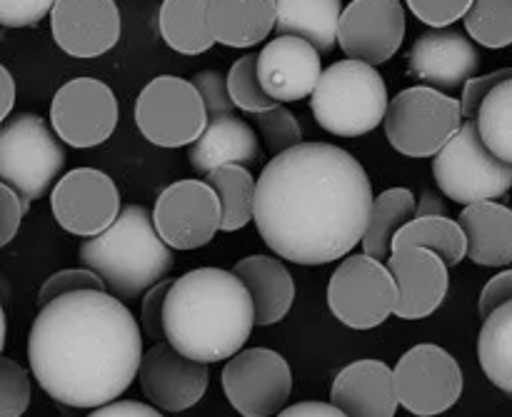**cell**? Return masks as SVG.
Wrapping results in <instances>:
<instances>
[{
	"mask_svg": "<svg viewBox=\"0 0 512 417\" xmlns=\"http://www.w3.org/2000/svg\"><path fill=\"white\" fill-rule=\"evenodd\" d=\"M370 203L373 185L358 158L338 145L298 143L255 180L253 220L278 258L325 265L353 253Z\"/></svg>",
	"mask_w": 512,
	"mask_h": 417,
	"instance_id": "6da1fadb",
	"label": "cell"
},
{
	"mask_svg": "<svg viewBox=\"0 0 512 417\" xmlns=\"http://www.w3.org/2000/svg\"><path fill=\"white\" fill-rule=\"evenodd\" d=\"M143 335L108 290H75L43 305L30 325L28 363L60 405L93 410L118 400L138 375Z\"/></svg>",
	"mask_w": 512,
	"mask_h": 417,
	"instance_id": "7a4b0ae2",
	"label": "cell"
},
{
	"mask_svg": "<svg viewBox=\"0 0 512 417\" xmlns=\"http://www.w3.org/2000/svg\"><path fill=\"white\" fill-rule=\"evenodd\" d=\"M253 325V300L230 270H190L165 295V343L198 363H220L243 350Z\"/></svg>",
	"mask_w": 512,
	"mask_h": 417,
	"instance_id": "3957f363",
	"label": "cell"
},
{
	"mask_svg": "<svg viewBox=\"0 0 512 417\" xmlns=\"http://www.w3.org/2000/svg\"><path fill=\"white\" fill-rule=\"evenodd\" d=\"M83 268L103 280L118 300H135L168 278L175 255L155 233L153 215L143 205L120 208L118 218L78 248Z\"/></svg>",
	"mask_w": 512,
	"mask_h": 417,
	"instance_id": "277c9868",
	"label": "cell"
},
{
	"mask_svg": "<svg viewBox=\"0 0 512 417\" xmlns=\"http://www.w3.org/2000/svg\"><path fill=\"white\" fill-rule=\"evenodd\" d=\"M310 98L318 125L340 138L368 135L383 123L388 108V88L375 65L360 60H340L323 70Z\"/></svg>",
	"mask_w": 512,
	"mask_h": 417,
	"instance_id": "5b68a950",
	"label": "cell"
},
{
	"mask_svg": "<svg viewBox=\"0 0 512 417\" xmlns=\"http://www.w3.org/2000/svg\"><path fill=\"white\" fill-rule=\"evenodd\" d=\"M65 165V153L40 115L18 113L0 123V183L13 188L28 213Z\"/></svg>",
	"mask_w": 512,
	"mask_h": 417,
	"instance_id": "8992f818",
	"label": "cell"
},
{
	"mask_svg": "<svg viewBox=\"0 0 512 417\" xmlns=\"http://www.w3.org/2000/svg\"><path fill=\"white\" fill-rule=\"evenodd\" d=\"M433 175L443 195L470 205L498 200L512 185V163L495 158L480 140L475 120H463L458 133L433 155Z\"/></svg>",
	"mask_w": 512,
	"mask_h": 417,
	"instance_id": "52a82bcc",
	"label": "cell"
},
{
	"mask_svg": "<svg viewBox=\"0 0 512 417\" xmlns=\"http://www.w3.org/2000/svg\"><path fill=\"white\" fill-rule=\"evenodd\" d=\"M460 123L458 100L430 85L400 90L383 115L388 143L408 158H433L458 133Z\"/></svg>",
	"mask_w": 512,
	"mask_h": 417,
	"instance_id": "ba28073f",
	"label": "cell"
},
{
	"mask_svg": "<svg viewBox=\"0 0 512 417\" xmlns=\"http://www.w3.org/2000/svg\"><path fill=\"white\" fill-rule=\"evenodd\" d=\"M208 115L193 83L178 75H158L135 100V125L158 148H183L203 133Z\"/></svg>",
	"mask_w": 512,
	"mask_h": 417,
	"instance_id": "9c48e42d",
	"label": "cell"
},
{
	"mask_svg": "<svg viewBox=\"0 0 512 417\" xmlns=\"http://www.w3.org/2000/svg\"><path fill=\"white\" fill-rule=\"evenodd\" d=\"M398 288L383 260L350 255L328 283V308L353 330H373L393 315Z\"/></svg>",
	"mask_w": 512,
	"mask_h": 417,
	"instance_id": "30bf717a",
	"label": "cell"
},
{
	"mask_svg": "<svg viewBox=\"0 0 512 417\" xmlns=\"http://www.w3.org/2000/svg\"><path fill=\"white\" fill-rule=\"evenodd\" d=\"M393 385L398 408L415 417H435L448 413L463 395V370L448 350L423 343L398 360Z\"/></svg>",
	"mask_w": 512,
	"mask_h": 417,
	"instance_id": "8fae6325",
	"label": "cell"
},
{
	"mask_svg": "<svg viewBox=\"0 0 512 417\" xmlns=\"http://www.w3.org/2000/svg\"><path fill=\"white\" fill-rule=\"evenodd\" d=\"M223 390L235 413L270 417L280 413L293 395V370L270 348L238 350L223 368Z\"/></svg>",
	"mask_w": 512,
	"mask_h": 417,
	"instance_id": "7c38bea8",
	"label": "cell"
},
{
	"mask_svg": "<svg viewBox=\"0 0 512 417\" xmlns=\"http://www.w3.org/2000/svg\"><path fill=\"white\" fill-rule=\"evenodd\" d=\"M118 98L98 78H73L60 85L50 103L55 135L70 148L103 145L118 128Z\"/></svg>",
	"mask_w": 512,
	"mask_h": 417,
	"instance_id": "4fadbf2b",
	"label": "cell"
},
{
	"mask_svg": "<svg viewBox=\"0 0 512 417\" xmlns=\"http://www.w3.org/2000/svg\"><path fill=\"white\" fill-rule=\"evenodd\" d=\"M155 233L170 250H195L220 233V203L205 180H178L158 195Z\"/></svg>",
	"mask_w": 512,
	"mask_h": 417,
	"instance_id": "5bb4252c",
	"label": "cell"
},
{
	"mask_svg": "<svg viewBox=\"0 0 512 417\" xmlns=\"http://www.w3.org/2000/svg\"><path fill=\"white\" fill-rule=\"evenodd\" d=\"M50 210L63 230L78 238L103 233L120 213V193L108 173L95 168H75L55 183Z\"/></svg>",
	"mask_w": 512,
	"mask_h": 417,
	"instance_id": "9a60e30c",
	"label": "cell"
},
{
	"mask_svg": "<svg viewBox=\"0 0 512 417\" xmlns=\"http://www.w3.org/2000/svg\"><path fill=\"white\" fill-rule=\"evenodd\" d=\"M405 38V8L400 0H353L340 10L335 43L348 58L368 65L388 63Z\"/></svg>",
	"mask_w": 512,
	"mask_h": 417,
	"instance_id": "2e32d148",
	"label": "cell"
},
{
	"mask_svg": "<svg viewBox=\"0 0 512 417\" xmlns=\"http://www.w3.org/2000/svg\"><path fill=\"white\" fill-rule=\"evenodd\" d=\"M140 388L153 408L165 413H185L203 400L208 390V365L180 355L165 340L155 343L148 353L140 355L138 375Z\"/></svg>",
	"mask_w": 512,
	"mask_h": 417,
	"instance_id": "e0dca14e",
	"label": "cell"
},
{
	"mask_svg": "<svg viewBox=\"0 0 512 417\" xmlns=\"http://www.w3.org/2000/svg\"><path fill=\"white\" fill-rule=\"evenodd\" d=\"M50 33L63 53L98 58L120 40V10L115 0H55Z\"/></svg>",
	"mask_w": 512,
	"mask_h": 417,
	"instance_id": "ac0fdd59",
	"label": "cell"
},
{
	"mask_svg": "<svg viewBox=\"0 0 512 417\" xmlns=\"http://www.w3.org/2000/svg\"><path fill=\"white\" fill-rule=\"evenodd\" d=\"M385 268L398 288L393 315L400 320H423L443 305L450 288V268L433 250L395 248L385 260Z\"/></svg>",
	"mask_w": 512,
	"mask_h": 417,
	"instance_id": "d6986e66",
	"label": "cell"
},
{
	"mask_svg": "<svg viewBox=\"0 0 512 417\" xmlns=\"http://www.w3.org/2000/svg\"><path fill=\"white\" fill-rule=\"evenodd\" d=\"M255 73L260 85L275 103H295L313 93L323 63L320 53L303 38L278 35L255 58Z\"/></svg>",
	"mask_w": 512,
	"mask_h": 417,
	"instance_id": "ffe728a7",
	"label": "cell"
},
{
	"mask_svg": "<svg viewBox=\"0 0 512 417\" xmlns=\"http://www.w3.org/2000/svg\"><path fill=\"white\" fill-rule=\"evenodd\" d=\"M410 70L435 90H458L478 75L480 55L473 40L453 28H433L415 40L408 55Z\"/></svg>",
	"mask_w": 512,
	"mask_h": 417,
	"instance_id": "44dd1931",
	"label": "cell"
},
{
	"mask_svg": "<svg viewBox=\"0 0 512 417\" xmlns=\"http://www.w3.org/2000/svg\"><path fill=\"white\" fill-rule=\"evenodd\" d=\"M330 405L345 417H395L393 370L383 360H355L345 365L330 388Z\"/></svg>",
	"mask_w": 512,
	"mask_h": 417,
	"instance_id": "7402d4cb",
	"label": "cell"
},
{
	"mask_svg": "<svg viewBox=\"0 0 512 417\" xmlns=\"http://www.w3.org/2000/svg\"><path fill=\"white\" fill-rule=\"evenodd\" d=\"M465 235V258L485 268H508L512 263V213L495 200L465 205L458 218Z\"/></svg>",
	"mask_w": 512,
	"mask_h": 417,
	"instance_id": "603a6c76",
	"label": "cell"
},
{
	"mask_svg": "<svg viewBox=\"0 0 512 417\" xmlns=\"http://www.w3.org/2000/svg\"><path fill=\"white\" fill-rule=\"evenodd\" d=\"M253 300L255 325H275L295 303V280L283 260L273 255H248L230 270Z\"/></svg>",
	"mask_w": 512,
	"mask_h": 417,
	"instance_id": "cb8c5ba5",
	"label": "cell"
},
{
	"mask_svg": "<svg viewBox=\"0 0 512 417\" xmlns=\"http://www.w3.org/2000/svg\"><path fill=\"white\" fill-rule=\"evenodd\" d=\"M260 145L253 128L235 115H220L205 123L203 133L190 143L188 160L200 175L223 165L250 168L258 163Z\"/></svg>",
	"mask_w": 512,
	"mask_h": 417,
	"instance_id": "d4e9b609",
	"label": "cell"
},
{
	"mask_svg": "<svg viewBox=\"0 0 512 417\" xmlns=\"http://www.w3.org/2000/svg\"><path fill=\"white\" fill-rule=\"evenodd\" d=\"M208 30L215 43L253 48L275 28V0H208Z\"/></svg>",
	"mask_w": 512,
	"mask_h": 417,
	"instance_id": "484cf974",
	"label": "cell"
},
{
	"mask_svg": "<svg viewBox=\"0 0 512 417\" xmlns=\"http://www.w3.org/2000/svg\"><path fill=\"white\" fill-rule=\"evenodd\" d=\"M340 10V0H275V30L278 35L308 40L320 55L330 53Z\"/></svg>",
	"mask_w": 512,
	"mask_h": 417,
	"instance_id": "4316f807",
	"label": "cell"
},
{
	"mask_svg": "<svg viewBox=\"0 0 512 417\" xmlns=\"http://www.w3.org/2000/svg\"><path fill=\"white\" fill-rule=\"evenodd\" d=\"M205 13L208 0H163L158 25L165 45L180 55H203L213 48Z\"/></svg>",
	"mask_w": 512,
	"mask_h": 417,
	"instance_id": "83f0119b",
	"label": "cell"
},
{
	"mask_svg": "<svg viewBox=\"0 0 512 417\" xmlns=\"http://www.w3.org/2000/svg\"><path fill=\"white\" fill-rule=\"evenodd\" d=\"M415 195L408 188H390L373 198L368 213V223H365L363 238V253L375 260H388L390 243H393L395 233L403 228L408 220L415 218Z\"/></svg>",
	"mask_w": 512,
	"mask_h": 417,
	"instance_id": "f1b7e54d",
	"label": "cell"
},
{
	"mask_svg": "<svg viewBox=\"0 0 512 417\" xmlns=\"http://www.w3.org/2000/svg\"><path fill=\"white\" fill-rule=\"evenodd\" d=\"M395 248H425L440 255L448 268H455L465 260V235L458 220L445 215H423L413 218L395 233L390 250Z\"/></svg>",
	"mask_w": 512,
	"mask_h": 417,
	"instance_id": "f546056e",
	"label": "cell"
},
{
	"mask_svg": "<svg viewBox=\"0 0 512 417\" xmlns=\"http://www.w3.org/2000/svg\"><path fill=\"white\" fill-rule=\"evenodd\" d=\"M205 183L215 190L220 203V230L235 233L243 230L253 220L255 178L248 168L240 165H223L205 175Z\"/></svg>",
	"mask_w": 512,
	"mask_h": 417,
	"instance_id": "4dcf8cb0",
	"label": "cell"
},
{
	"mask_svg": "<svg viewBox=\"0 0 512 417\" xmlns=\"http://www.w3.org/2000/svg\"><path fill=\"white\" fill-rule=\"evenodd\" d=\"M480 368L490 383L512 393V303L500 305L485 318L478 340Z\"/></svg>",
	"mask_w": 512,
	"mask_h": 417,
	"instance_id": "1f68e13d",
	"label": "cell"
},
{
	"mask_svg": "<svg viewBox=\"0 0 512 417\" xmlns=\"http://www.w3.org/2000/svg\"><path fill=\"white\" fill-rule=\"evenodd\" d=\"M480 140L495 158L512 163V78L495 85L475 113Z\"/></svg>",
	"mask_w": 512,
	"mask_h": 417,
	"instance_id": "d6a6232c",
	"label": "cell"
},
{
	"mask_svg": "<svg viewBox=\"0 0 512 417\" xmlns=\"http://www.w3.org/2000/svg\"><path fill=\"white\" fill-rule=\"evenodd\" d=\"M465 30L485 48H508L512 43V0H473L463 15Z\"/></svg>",
	"mask_w": 512,
	"mask_h": 417,
	"instance_id": "836d02e7",
	"label": "cell"
},
{
	"mask_svg": "<svg viewBox=\"0 0 512 417\" xmlns=\"http://www.w3.org/2000/svg\"><path fill=\"white\" fill-rule=\"evenodd\" d=\"M255 58L258 55H243L240 60H235L230 73L225 75V85H228V95L233 105L250 115L263 113V110L278 105L260 85L258 73H255Z\"/></svg>",
	"mask_w": 512,
	"mask_h": 417,
	"instance_id": "e575fe53",
	"label": "cell"
},
{
	"mask_svg": "<svg viewBox=\"0 0 512 417\" xmlns=\"http://www.w3.org/2000/svg\"><path fill=\"white\" fill-rule=\"evenodd\" d=\"M253 123L273 155L303 143V128H300L298 118L283 103L273 105V108L263 110V113H253Z\"/></svg>",
	"mask_w": 512,
	"mask_h": 417,
	"instance_id": "d590c367",
	"label": "cell"
},
{
	"mask_svg": "<svg viewBox=\"0 0 512 417\" xmlns=\"http://www.w3.org/2000/svg\"><path fill=\"white\" fill-rule=\"evenodd\" d=\"M30 378L13 358L0 355V417H23L30 405Z\"/></svg>",
	"mask_w": 512,
	"mask_h": 417,
	"instance_id": "8d00e7d4",
	"label": "cell"
},
{
	"mask_svg": "<svg viewBox=\"0 0 512 417\" xmlns=\"http://www.w3.org/2000/svg\"><path fill=\"white\" fill-rule=\"evenodd\" d=\"M75 290H105L103 280L88 268H70V270H60V273L50 275L48 280L43 283L38 293V305H48L50 300L60 298V295L75 293Z\"/></svg>",
	"mask_w": 512,
	"mask_h": 417,
	"instance_id": "74e56055",
	"label": "cell"
},
{
	"mask_svg": "<svg viewBox=\"0 0 512 417\" xmlns=\"http://www.w3.org/2000/svg\"><path fill=\"white\" fill-rule=\"evenodd\" d=\"M193 88L198 90L200 100L208 120L220 118V115H233V100L228 95V85H225V75L218 70H200L193 75Z\"/></svg>",
	"mask_w": 512,
	"mask_h": 417,
	"instance_id": "f35d334b",
	"label": "cell"
},
{
	"mask_svg": "<svg viewBox=\"0 0 512 417\" xmlns=\"http://www.w3.org/2000/svg\"><path fill=\"white\" fill-rule=\"evenodd\" d=\"M420 23L430 28H450L453 23L463 20L473 0H405Z\"/></svg>",
	"mask_w": 512,
	"mask_h": 417,
	"instance_id": "ab89813d",
	"label": "cell"
},
{
	"mask_svg": "<svg viewBox=\"0 0 512 417\" xmlns=\"http://www.w3.org/2000/svg\"><path fill=\"white\" fill-rule=\"evenodd\" d=\"M55 0H0V25L30 28L50 13Z\"/></svg>",
	"mask_w": 512,
	"mask_h": 417,
	"instance_id": "60d3db41",
	"label": "cell"
},
{
	"mask_svg": "<svg viewBox=\"0 0 512 417\" xmlns=\"http://www.w3.org/2000/svg\"><path fill=\"white\" fill-rule=\"evenodd\" d=\"M512 78V70L510 68H500L490 75H473L463 83V98L458 100L460 103V115L463 120H475V113H478L480 103L485 100V95L495 88L498 83L503 80Z\"/></svg>",
	"mask_w": 512,
	"mask_h": 417,
	"instance_id": "b9f144b4",
	"label": "cell"
},
{
	"mask_svg": "<svg viewBox=\"0 0 512 417\" xmlns=\"http://www.w3.org/2000/svg\"><path fill=\"white\" fill-rule=\"evenodd\" d=\"M173 285V280H160L153 288H148L143 293V305H140V325H143L145 335L155 343L165 340L163 335V303L165 295H168V288Z\"/></svg>",
	"mask_w": 512,
	"mask_h": 417,
	"instance_id": "7bdbcfd3",
	"label": "cell"
},
{
	"mask_svg": "<svg viewBox=\"0 0 512 417\" xmlns=\"http://www.w3.org/2000/svg\"><path fill=\"white\" fill-rule=\"evenodd\" d=\"M23 215L25 208L18 193L13 188H8V185L0 183V248H5L18 235Z\"/></svg>",
	"mask_w": 512,
	"mask_h": 417,
	"instance_id": "ee69618b",
	"label": "cell"
},
{
	"mask_svg": "<svg viewBox=\"0 0 512 417\" xmlns=\"http://www.w3.org/2000/svg\"><path fill=\"white\" fill-rule=\"evenodd\" d=\"M505 303H512V273L508 268L485 283L483 293H480V300H478L480 318L485 320L490 313H495V310Z\"/></svg>",
	"mask_w": 512,
	"mask_h": 417,
	"instance_id": "f6af8a7d",
	"label": "cell"
},
{
	"mask_svg": "<svg viewBox=\"0 0 512 417\" xmlns=\"http://www.w3.org/2000/svg\"><path fill=\"white\" fill-rule=\"evenodd\" d=\"M88 417H163L153 405L133 403V400H113L100 408H93Z\"/></svg>",
	"mask_w": 512,
	"mask_h": 417,
	"instance_id": "bcb514c9",
	"label": "cell"
},
{
	"mask_svg": "<svg viewBox=\"0 0 512 417\" xmlns=\"http://www.w3.org/2000/svg\"><path fill=\"white\" fill-rule=\"evenodd\" d=\"M275 417H345L338 408H333L330 403H298L283 408Z\"/></svg>",
	"mask_w": 512,
	"mask_h": 417,
	"instance_id": "7dc6e473",
	"label": "cell"
},
{
	"mask_svg": "<svg viewBox=\"0 0 512 417\" xmlns=\"http://www.w3.org/2000/svg\"><path fill=\"white\" fill-rule=\"evenodd\" d=\"M15 105V80L5 65H0V123L8 120L10 110Z\"/></svg>",
	"mask_w": 512,
	"mask_h": 417,
	"instance_id": "c3c4849f",
	"label": "cell"
},
{
	"mask_svg": "<svg viewBox=\"0 0 512 417\" xmlns=\"http://www.w3.org/2000/svg\"><path fill=\"white\" fill-rule=\"evenodd\" d=\"M423 215H445V205L440 203L438 195L425 193L423 195V205H415V218H423Z\"/></svg>",
	"mask_w": 512,
	"mask_h": 417,
	"instance_id": "681fc988",
	"label": "cell"
},
{
	"mask_svg": "<svg viewBox=\"0 0 512 417\" xmlns=\"http://www.w3.org/2000/svg\"><path fill=\"white\" fill-rule=\"evenodd\" d=\"M5 335H8V325H5V310L3 305H0V355H3L5 348Z\"/></svg>",
	"mask_w": 512,
	"mask_h": 417,
	"instance_id": "f907efd6",
	"label": "cell"
}]
</instances>
